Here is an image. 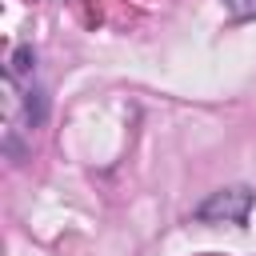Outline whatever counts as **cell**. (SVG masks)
<instances>
[{"label": "cell", "instance_id": "6da1fadb", "mask_svg": "<svg viewBox=\"0 0 256 256\" xmlns=\"http://www.w3.org/2000/svg\"><path fill=\"white\" fill-rule=\"evenodd\" d=\"M252 204H256V192L244 188V184H232V188H220V192L204 196L192 208V216L204 220V224H244Z\"/></svg>", "mask_w": 256, "mask_h": 256}, {"label": "cell", "instance_id": "7a4b0ae2", "mask_svg": "<svg viewBox=\"0 0 256 256\" xmlns=\"http://www.w3.org/2000/svg\"><path fill=\"white\" fill-rule=\"evenodd\" d=\"M44 116H48V104H44V92H40V88H28V92H24V120H28V128H36V124H44Z\"/></svg>", "mask_w": 256, "mask_h": 256}, {"label": "cell", "instance_id": "3957f363", "mask_svg": "<svg viewBox=\"0 0 256 256\" xmlns=\"http://www.w3.org/2000/svg\"><path fill=\"white\" fill-rule=\"evenodd\" d=\"M0 144H4V156H8L12 164H24L28 148H24V140H20V132H16L12 124H4V132H0Z\"/></svg>", "mask_w": 256, "mask_h": 256}, {"label": "cell", "instance_id": "277c9868", "mask_svg": "<svg viewBox=\"0 0 256 256\" xmlns=\"http://www.w3.org/2000/svg\"><path fill=\"white\" fill-rule=\"evenodd\" d=\"M32 68H36V52H32L28 44H20V48L12 52V64H8V72H12V76H28Z\"/></svg>", "mask_w": 256, "mask_h": 256}, {"label": "cell", "instance_id": "5b68a950", "mask_svg": "<svg viewBox=\"0 0 256 256\" xmlns=\"http://www.w3.org/2000/svg\"><path fill=\"white\" fill-rule=\"evenodd\" d=\"M224 8H228L232 20H248V16H256V0H224Z\"/></svg>", "mask_w": 256, "mask_h": 256}]
</instances>
